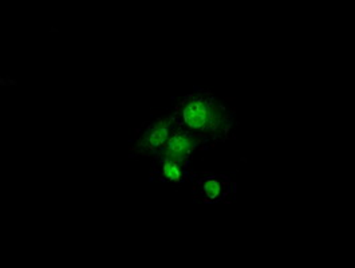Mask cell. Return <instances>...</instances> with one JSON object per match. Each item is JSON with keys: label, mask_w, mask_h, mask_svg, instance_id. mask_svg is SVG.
Segmentation results:
<instances>
[{"label": "cell", "mask_w": 355, "mask_h": 268, "mask_svg": "<svg viewBox=\"0 0 355 268\" xmlns=\"http://www.w3.org/2000/svg\"><path fill=\"white\" fill-rule=\"evenodd\" d=\"M178 119L188 131L217 132L227 118L225 109L208 98L191 97L178 112Z\"/></svg>", "instance_id": "6da1fadb"}, {"label": "cell", "mask_w": 355, "mask_h": 268, "mask_svg": "<svg viewBox=\"0 0 355 268\" xmlns=\"http://www.w3.org/2000/svg\"><path fill=\"white\" fill-rule=\"evenodd\" d=\"M202 142L198 134L189 133L187 131H178L172 132L168 141L161 149V154L164 160L178 161L181 162L184 158H187L189 154L193 152V149Z\"/></svg>", "instance_id": "7a4b0ae2"}, {"label": "cell", "mask_w": 355, "mask_h": 268, "mask_svg": "<svg viewBox=\"0 0 355 268\" xmlns=\"http://www.w3.org/2000/svg\"><path fill=\"white\" fill-rule=\"evenodd\" d=\"M171 119L169 118H158L157 121L149 126V129L139 138V146L145 152H152L162 149L165 142L168 141L171 132Z\"/></svg>", "instance_id": "3957f363"}, {"label": "cell", "mask_w": 355, "mask_h": 268, "mask_svg": "<svg viewBox=\"0 0 355 268\" xmlns=\"http://www.w3.org/2000/svg\"><path fill=\"white\" fill-rule=\"evenodd\" d=\"M162 171H164L165 178L169 180V181H173V183H178V181L181 180V177H182L181 168H180V162H178V161L165 160V161H164Z\"/></svg>", "instance_id": "277c9868"}, {"label": "cell", "mask_w": 355, "mask_h": 268, "mask_svg": "<svg viewBox=\"0 0 355 268\" xmlns=\"http://www.w3.org/2000/svg\"><path fill=\"white\" fill-rule=\"evenodd\" d=\"M221 188H223L221 183L218 180H215V178L207 180L204 183V193L207 194V197L209 200H215L217 196L221 193Z\"/></svg>", "instance_id": "5b68a950"}]
</instances>
